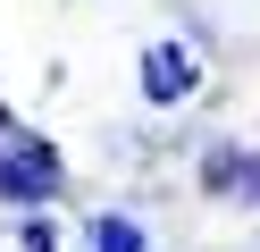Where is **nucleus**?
<instances>
[{
	"label": "nucleus",
	"instance_id": "nucleus-2",
	"mask_svg": "<svg viewBox=\"0 0 260 252\" xmlns=\"http://www.w3.org/2000/svg\"><path fill=\"white\" fill-rule=\"evenodd\" d=\"M193 84H202V59H193L185 42H151L143 50V101H151V109H185Z\"/></svg>",
	"mask_w": 260,
	"mask_h": 252
},
{
	"label": "nucleus",
	"instance_id": "nucleus-1",
	"mask_svg": "<svg viewBox=\"0 0 260 252\" xmlns=\"http://www.w3.org/2000/svg\"><path fill=\"white\" fill-rule=\"evenodd\" d=\"M59 185H68V160L51 134L0 126V202L9 210H42V202H59Z\"/></svg>",
	"mask_w": 260,
	"mask_h": 252
},
{
	"label": "nucleus",
	"instance_id": "nucleus-3",
	"mask_svg": "<svg viewBox=\"0 0 260 252\" xmlns=\"http://www.w3.org/2000/svg\"><path fill=\"white\" fill-rule=\"evenodd\" d=\"M202 193H218V202H252V210H260V151H243V143H210V151H202Z\"/></svg>",
	"mask_w": 260,
	"mask_h": 252
},
{
	"label": "nucleus",
	"instance_id": "nucleus-6",
	"mask_svg": "<svg viewBox=\"0 0 260 252\" xmlns=\"http://www.w3.org/2000/svg\"><path fill=\"white\" fill-rule=\"evenodd\" d=\"M0 126H9V118H0Z\"/></svg>",
	"mask_w": 260,
	"mask_h": 252
},
{
	"label": "nucleus",
	"instance_id": "nucleus-5",
	"mask_svg": "<svg viewBox=\"0 0 260 252\" xmlns=\"http://www.w3.org/2000/svg\"><path fill=\"white\" fill-rule=\"evenodd\" d=\"M17 244H25V252H59V227H51V218H42V210H25V227H17Z\"/></svg>",
	"mask_w": 260,
	"mask_h": 252
},
{
	"label": "nucleus",
	"instance_id": "nucleus-4",
	"mask_svg": "<svg viewBox=\"0 0 260 252\" xmlns=\"http://www.w3.org/2000/svg\"><path fill=\"white\" fill-rule=\"evenodd\" d=\"M84 252H151V235H143V218H126V210H101L84 227Z\"/></svg>",
	"mask_w": 260,
	"mask_h": 252
}]
</instances>
